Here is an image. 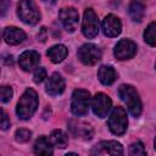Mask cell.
<instances>
[{
    "label": "cell",
    "instance_id": "7c38bea8",
    "mask_svg": "<svg viewBox=\"0 0 156 156\" xmlns=\"http://www.w3.org/2000/svg\"><path fill=\"white\" fill-rule=\"evenodd\" d=\"M39 61H40V55L34 50H27L22 52L18 58V63L21 68L26 72H29L37 68V66L39 65Z\"/></svg>",
    "mask_w": 156,
    "mask_h": 156
},
{
    "label": "cell",
    "instance_id": "5b68a950",
    "mask_svg": "<svg viewBox=\"0 0 156 156\" xmlns=\"http://www.w3.org/2000/svg\"><path fill=\"white\" fill-rule=\"evenodd\" d=\"M128 127L127 112L123 107L117 106L113 108L110 118H108V128L116 135H122L126 133Z\"/></svg>",
    "mask_w": 156,
    "mask_h": 156
},
{
    "label": "cell",
    "instance_id": "ba28073f",
    "mask_svg": "<svg viewBox=\"0 0 156 156\" xmlns=\"http://www.w3.org/2000/svg\"><path fill=\"white\" fill-rule=\"evenodd\" d=\"M58 18L67 32H74L78 27L79 13L74 7H63L58 12Z\"/></svg>",
    "mask_w": 156,
    "mask_h": 156
},
{
    "label": "cell",
    "instance_id": "83f0119b",
    "mask_svg": "<svg viewBox=\"0 0 156 156\" xmlns=\"http://www.w3.org/2000/svg\"><path fill=\"white\" fill-rule=\"evenodd\" d=\"M10 7V0H0V16H5Z\"/></svg>",
    "mask_w": 156,
    "mask_h": 156
},
{
    "label": "cell",
    "instance_id": "484cf974",
    "mask_svg": "<svg viewBox=\"0 0 156 156\" xmlns=\"http://www.w3.org/2000/svg\"><path fill=\"white\" fill-rule=\"evenodd\" d=\"M10 118L7 116V113L5 112V110L2 107H0V128L2 130H7L10 128Z\"/></svg>",
    "mask_w": 156,
    "mask_h": 156
},
{
    "label": "cell",
    "instance_id": "8992f818",
    "mask_svg": "<svg viewBox=\"0 0 156 156\" xmlns=\"http://www.w3.org/2000/svg\"><path fill=\"white\" fill-rule=\"evenodd\" d=\"M99 30H100V23H99V18H98L96 13L94 12L93 9H87L84 11L83 22H82L83 34L87 38L93 39L99 34Z\"/></svg>",
    "mask_w": 156,
    "mask_h": 156
},
{
    "label": "cell",
    "instance_id": "7a4b0ae2",
    "mask_svg": "<svg viewBox=\"0 0 156 156\" xmlns=\"http://www.w3.org/2000/svg\"><path fill=\"white\" fill-rule=\"evenodd\" d=\"M118 95L121 100L127 105L128 111L132 116L138 117L141 113V100L139 98L138 91L135 90L134 87L129 84H123L118 89Z\"/></svg>",
    "mask_w": 156,
    "mask_h": 156
},
{
    "label": "cell",
    "instance_id": "6da1fadb",
    "mask_svg": "<svg viewBox=\"0 0 156 156\" xmlns=\"http://www.w3.org/2000/svg\"><path fill=\"white\" fill-rule=\"evenodd\" d=\"M38 95L35 93L34 89L28 88L26 89V91L22 94V96L20 98L18 102H17V108H16V113L18 116V118L26 121L29 119L34 112L38 108Z\"/></svg>",
    "mask_w": 156,
    "mask_h": 156
},
{
    "label": "cell",
    "instance_id": "7402d4cb",
    "mask_svg": "<svg viewBox=\"0 0 156 156\" xmlns=\"http://www.w3.org/2000/svg\"><path fill=\"white\" fill-rule=\"evenodd\" d=\"M155 30H156V23L152 22L149 24V27L145 29L144 32V40L150 45V46H155L156 45V35H155Z\"/></svg>",
    "mask_w": 156,
    "mask_h": 156
},
{
    "label": "cell",
    "instance_id": "603a6c76",
    "mask_svg": "<svg viewBox=\"0 0 156 156\" xmlns=\"http://www.w3.org/2000/svg\"><path fill=\"white\" fill-rule=\"evenodd\" d=\"M129 155H132V156H144V155H146L144 144L141 141L133 143L129 146Z\"/></svg>",
    "mask_w": 156,
    "mask_h": 156
},
{
    "label": "cell",
    "instance_id": "4dcf8cb0",
    "mask_svg": "<svg viewBox=\"0 0 156 156\" xmlns=\"http://www.w3.org/2000/svg\"><path fill=\"white\" fill-rule=\"evenodd\" d=\"M0 39H1V32H0Z\"/></svg>",
    "mask_w": 156,
    "mask_h": 156
},
{
    "label": "cell",
    "instance_id": "30bf717a",
    "mask_svg": "<svg viewBox=\"0 0 156 156\" xmlns=\"http://www.w3.org/2000/svg\"><path fill=\"white\" fill-rule=\"evenodd\" d=\"M113 54L117 60H129L136 54V44L129 39H122L115 46Z\"/></svg>",
    "mask_w": 156,
    "mask_h": 156
},
{
    "label": "cell",
    "instance_id": "2e32d148",
    "mask_svg": "<svg viewBox=\"0 0 156 156\" xmlns=\"http://www.w3.org/2000/svg\"><path fill=\"white\" fill-rule=\"evenodd\" d=\"M2 37H4V40L10 44V45H18L24 41L26 39V33L17 28V27H6L4 29V33H2Z\"/></svg>",
    "mask_w": 156,
    "mask_h": 156
},
{
    "label": "cell",
    "instance_id": "ffe728a7",
    "mask_svg": "<svg viewBox=\"0 0 156 156\" xmlns=\"http://www.w3.org/2000/svg\"><path fill=\"white\" fill-rule=\"evenodd\" d=\"M129 16L135 22H141L145 16V5L140 0H133L129 4Z\"/></svg>",
    "mask_w": 156,
    "mask_h": 156
},
{
    "label": "cell",
    "instance_id": "44dd1931",
    "mask_svg": "<svg viewBox=\"0 0 156 156\" xmlns=\"http://www.w3.org/2000/svg\"><path fill=\"white\" fill-rule=\"evenodd\" d=\"M50 141L54 146L63 149L68 145V136L66 135L65 132H62L60 129H55V130H52V133L50 135Z\"/></svg>",
    "mask_w": 156,
    "mask_h": 156
},
{
    "label": "cell",
    "instance_id": "ac0fdd59",
    "mask_svg": "<svg viewBox=\"0 0 156 156\" xmlns=\"http://www.w3.org/2000/svg\"><path fill=\"white\" fill-rule=\"evenodd\" d=\"M34 152L37 155H52L54 149H52V144L50 141V139H48L46 136H39L35 143H34Z\"/></svg>",
    "mask_w": 156,
    "mask_h": 156
},
{
    "label": "cell",
    "instance_id": "4316f807",
    "mask_svg": "<svg viewBox=\"0 0 156 156\" xmlns=\"http://www.w3.org/2000/svg\"><path fill=\"white\" fill-rule=\"evenodd\" d=\"M45 78H46V71H45V68L38 67V68L34 71V74H33V80H34V83L39 84V83H41Z\"/></svg>",
    "mask_w": 156,
    "mask_h": 156
},
{
    "label": "cell",
    "instance_id": "f546056e",
    "mask_svg": "<svg viewBox=\"0 0 156 156\" xmlns=\"http://www.w3.org/2000/svg\"><path fill=\"white\" fill-rule=\"evenodd\" d=\"M43 1H46V2H50V4H55L56 0H43Z\"/></svg>",
    "mask_w": 156,
    "mask_h": 156
},
{
    "label": "cell",
    "instance_id": "e0dca14e",
    "mask_svg": "<svg viewBox=\"0 0 156 156\" xmlns=\"http://www.w3.org/2000/svg\"><path fill=\"white\" fill-rule=\"evenodd\" d=\"M98 78L104 85H111L116 80L117 74L112 66H101L98 71Z\"/></svg>",
    "mask_w": 156,
    "mask_h": 156
},
{
    "label": "cell",
    "instance_id": "f1b7e54d",
    "mask_svg": "<svg viewBox=\"0 0 156 156\" xmlns=\"http://www.w3.org/2000/svg\"><path fill=\"white\" fill-rule=\"evenodd\" d=\"M38 39L40 41H45L46 40V28L45 27H41L40 28V33L38 34Z\"/></svg>",
    "mask_w": 156,
    "mask_h": 156
},
{
    "label": "cell",
    "instance_id": "277c9868",
    "mask_svg": "<svg viewBox=\"0 0 156 156\" xmlns=\"http://www.w3.org/2000/svg\"><path fill=\"white\" fill-rule=\"evenodd\" d=\"M90 106V93L84 89H76L72 94L71 111L74 116H84Z\"/></svg>",
    "mask_w": 156,
    "mask_h": 156
},
{
    "label": "cell",
    "instance_id": "8fae6325",
    "mask_svg": "<svg viewBox=\"0 0 156 156\" xmlns=\"http://www.w3.org/2000/svg\"><path fill=\"white\" fill-rule=\"evenodd\" d=\"M122 30V23L115 15H107L102 21V32L106 37H117Z\"/></svg>",
    "mask_w": 156,
    "mask_h": 156
},
{
    "label": "cell",
    "instance_id": "d6986e66",
    "mask_svg": "<svg viewBox=\"0 0 156 156\" xmlns=\"http://www.w3.org/2000/svg\"><path fill=\"white\" fill-rule=\"evenodd\" d=\"M67 54H68V50H67V48H66L65 45H62V44H57V45L51 46V48L48 50V52H46V55L49 56V58H50L54 63L62 62V61L66 58Z\"/></svg>",
    "mask_w": 156,
    "mask_h": 156
},
{
    "label": "cell",
    "instance_id": "52a82bcc",
    "mask_svg": "<svg viewBox=\"0 0 156 156\" xmlns=\"http://www.w3.org/2000/svg\"><path fill=\"white\" fill-rule=\"evenodd\" d=\"M78 58L87 66H93L101 60V50L94 44H84L78 49Z\"/></svg>",
    "mask_w": 156,
    "mask_h": 156
},
{
    "label": "cell",
    "instance_id": "d4e9b609",
    "mask_svg": "<svg viewBox=\"0 0 156 156\" xmlns=\"http://www.w3.org/2000/svg\"><path fill=\"white\" fill-rule=\"evenodd\" d=\"M30 138H32V132H30V130L24 129V128H21V129H17V130H16L15 139H16L18 143H27Z\"/></svg>",
    "mask_w": 156,
    "mask_h": 156
},
{
    "label": "cell",
    "instance_id": "9a60e30c",
    "mask_svg": "<svg viewBox=\"0 0 156 156\" xmlns=\"http://www.w3.org/2000/svg\"><path fill=\"white\" fill-rule=\"evenodd\" d=\"M65 79L62 78L61 74L58 73H54L49 77L48 83H46V93L51 96H56L63 93L65 90Z\"/></svg>",
    "mask_w": 156,
    "mask_h": 156
},
{
    "label": "cell",
    "instance_id": "3957f363",
    "mask_svg": "<svg viewBox=\"0 0 156 156\" xmlns=\"http://www.w3.org/2000/svg\"><path fill=\"white\" fill-rule=\"evenodd\" d=\"M18 17L27 24H37L40 20V11L33 0H21L17 6Z\"/></svg>",
    "mask_w": 156,
    "mask_h": 156
},
{
    "label": "cell",
    "instance_id": "4fadbf2b",
    "mask_svg": "<svg viewBox=\"0 0 156 156\" xmlns=\"http://www.w3.org/2000/svg\"><path fill=\"white\" fill-rule=\"evenodd\" d=\"M69 130L72 132L73 135L83 138L85 140L91 139L94 135V130L90 124L82 122V121H77V119H72L69 122Z\"/></svg>",
    "mask_w": 156,
    "mask_h": 156
},
{
    "label": "cell",
    "instance_id": "cb8c5ba5",
    "mask_svg": "<svg viewBox=\"0 0 156 156\" xmlns=\"http://www.w3.org/2000/svg\"><path fill=\"white\" fill-rule=\"evenodd\" d=\"M13 90L10 85H1L0 87V101L1 102H9L12 99Z\"/></svg>",
    "mask_w": 156,
    "mask_h": 156
},
{
    "label": "cell",
    "instance_id": "9c48e42d",
    "mask_svg": "<svg viewBox=\"0 0 156 156\" xmlns=\"http://www.w3.org/2000/svg\"><path fill=\"white\" fill-rule=\"evenodd\" d=\"M111 105H112V101H111L110 96L104 94V93L95 94V96L91 100L93 112L100 118H104V117L107 116V113L111 108Z\"/></svg>",
    "mask_w": 156,
    "mask_h": 156
},
{
    "label": "cell",
    "instance_id": "5bb4252c",
    "mask_svg": "<svg viewBox=\"0 0 156 156\" xmlns=\"http://www.w3.org/2000/svg\"><path fill=\"white\" fill-rule=\"evenodd\" d=\"M91 154H108V155H123V147L119 143L108 140L100 141L91 151Z\"/></svg>",
    "mask_w": 156,
    "mask_h": 156
}]
</instances>
